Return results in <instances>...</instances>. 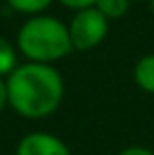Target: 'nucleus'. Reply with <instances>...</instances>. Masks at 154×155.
Returning a JSON list of instances; mask_svg holds the SVG:
<instances>
[{
    "mask_svg": "<svg viewBox=\"0 0 154 155\" xmlns=\"http://www.w3.org/2000/svg\"><path fill=\"white\" fill-rule=\"evenodd\" d=\"M8 106L28 120H42L58 112L65 84L54 65L30 63L18 65L6 77Z\"/></svg>",
    "mask_w": 154,
    "mask_h": 155,
    "instance_id": "obj_1",
    "label": "nucleus"
},
{
    "mask_svg": "<svg viewBox=\"0 0 154 155\" xmlns=\"http://www.w3.org/2000/svg\"><path fill=\"white\" fill-rule=\"evenodd\" d=\"M16 47L30 63L51 65L73 51L69 30L54 16H32L22 24L16 38Z\"/></svg>",
    "mask_w": 154,
    "mask_h": 155,
    "instance_id": "obj_2",
    "label": "nucleus"
},
{
    "mask_svg": "<svg viewBox=\"0 0 154 155\" xmlns=\"http://www.w3.org/2000/svg\"><path fill=\"white\" fill-rule=\"evenodd\" d=\"M69 30V39L71 47L77 51H91L97 45L103 43L109 31V20L93 8H85V10L75 12L73 20L67 26Z\"/></svg>",
    "mask_w": 154,
    "mask_h": 155,
    "instance_id": "obj_3",
    "label": "nucleus"
},
{
    "mask_svg": "<svg viewBox=\"0 0 154 155\" xmlns=\"http://www.w3.org/2000/svg\"><path fill=\"white\" fill-rule=\"evenodd\" d=\"M16 155H71L65 141L54 134L32 132L20 140Z\"/></svg>",
    "mask_w": 154,
    "mask_h": 155,
    "instance_id": "obj_4",
    "label": "nucleus"
},
{
    "mask_svg": "<svg viewBox=\"0 0 154 155\" xmlns=\"http://www.w3.org/2000/svg\"><path fill=\"white\" fill-rule=\"evenodd\" d=\"M135 83L144 92L154 94V53L140 57L135 65Z\"/></svg>",
    "mask_w": 154,
    "mask_h": 155,
    "instance_id": "obj_5",
    "label": "nucleus"
},
{
    "mask_svg": "<svg viewBox=\"0 0 154 155\" xmlns=\"http://www.w3.org/2000/svg\"><path fill=\"white\" fill-rule=\"evenodd\" d=\"M95 8L111 22V20H119L131 8V0H97Z\"/></svg>",
    "mask_w": 154,
    "mask_h": 155,
    "instance_id": "obj_6",
    "label": "nucleus"
},
{
    "mask_svg": "<svg viewBox=\"0 0 154 155\" xmlns=\"http://www.w3.org/2000/svg\"><path fill=\"white\" fill-rule=\"evenodd\" d=\"M18 67V55L8 39L0 38V79H6Z\"/></svg>",
    "mask_w": 154,
    "mask_h": 155,
    "instance_id": "obj_7",
    "label": "nucleus"
},
{
    "mask_svg": "<svg viewBox=\"0 0 154 155\" xmlns=\"http://www.w3.org/2000/svg\"><path fill=\"white\" fill-rule=\"evenodd\" d=\"M6 2L12 10L20 12V14H28L32 18V16H40L54 0H6Z\"/></svg>",
    "mask_w": 154,
    "mask_h": 155,
    "instance_id": "obj_8",
    "label": "nucleus"
},
{
    "mask_svg": "<svg viewBox=\"0 0 154 155\" xmlns=\"http://www.w3.org/2000/svg\"><path fill=\"white\" fill-rule=\"evenodd\" d=\"M65 8H71V10L79 12V10H85V8H93L97 0H59Z\"/></svg>",
    "mask_w": 154,
    "mask_h": 155,
    "instance_id": "obj_9",
    "label": "nucleus"
},
{
    "mask_svg": "<svg viewBox=\"0 0 154 155\" xmlns=\"http://www.w3.org/2000/svg\"><path fill=\"white\" fill-rule=\"evenodd\" d=\"M119 155H154V153L146 147H140V145H131V147L123 149Z\"/></svg>",
    "mask_w": 154,
    "mask_h": 155,
    "instance_id": "obj_10",
    "label": "nucleus"
},
{
    "mask_svg": "<svg viewBox=\"0 0 154 155\" xmlns=\"http://www.w3.org/2000/svg\"><path fill=\"white\" fill-rule=\"evenodd\" d=\"M8 106V92H6V79H0V114Z\"/></svg>",
    "mask_w": 154,
    "mask_h": 155,
    "instance_id": "obj_11",
    "label": "nucleus"
},
{
    "mask_svg": "<svg viewBox=\"0 0 154 155\" xmlns=\"http://www.w3.org/2000/svg\"><path fill=\"white\" fill-rule=\"evenodd\" d=\"M148 6H150V12L154 14V0H148Z\"/></svg>",
    "mask_w": 154,
    "mask_h": 155,
    "instance_id": "obj_12",
    "label": "nucleus"
}]
</instances>
